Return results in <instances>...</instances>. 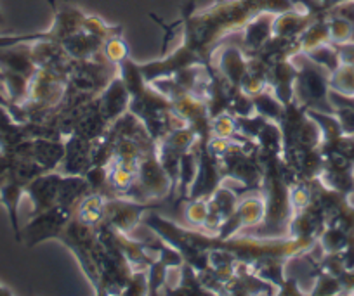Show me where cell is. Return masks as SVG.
I'll return each instance as SVG.
<instances>
[{
    "label": "cell",
    "instance_id": "8992f818",
    "mask_svg": "<svg viewBox=\"0 0 354 296\" xmlns=\"http://www.w3.org/2000/svg\"><path fill=\"white\" fill-rule=\"evenodd\" d=\"M0 23H4V16H2V12H0Z\"/></svg>",
    "mask_w": 354,
    "mask_h": 296
},
{
    "label": "cell",
    "instance_id": "3957f363",
    "mask_svg": "<svg viewBox=\"0 0 354 296\" xmlns=\"http://www.w3.org/2000/svg\"><path fill=\"white\" fill-rule=\"evenodd\" d=\"M42 39L53 40V35H50L49 30L42 33H28V35H0V50L19 46V43H32L35 42V40Z\"/></svg>",
    "mask_w": 354,
    "mask_h": 296
},
{
    "label": "cell",
    "instance_id": "5b68a950",
    "mask_svg": "<svg viewBox=\"0 0 354 296\" xmlns=\"http://www.w3.org/2000/svg\"><path fill=\"white\" fill-rule=\"evenodd\" d=\"M11 295H15V291H12V289H9V288H6V286L0 284V296H11Z\"/></svg>",
    "mask_w": 354,
    "mask_h": 296
},
{
    "label": "cell",
    "instance_id": "7a4b0ae2",
    "mask_svg": "<svg viewBox=\"0 0 354 296\" xmlns=\"http://www.w3.org/2000/svg\"><path fill=\"white\" fill-rule=\"evenodd\" d=\"M26 139H30L26 125L16 121L4 106H0V149L9 151Z\"/></svg>",
    "mask_w": 354,
    "mask_h": 296
},
{
    "label": "cell",
    "instance_id": "6da1fadb",
    "mask_svg": "<svg viewBox=\"0 0 354 296\" xmlns=\"http://www.w3.org/2000/svg\"><path fill=\"white\" fill-rule=\"evenodd\" d=\"M268 12L257 0H216L203 11L185 12V40L165 59L139 66L146 81L176 73L186 66H209L221 40L230 33L245 28L255 16Z\"/></svg>",
    "mask_w": 354,
    "mask_h": 296
},
{
    "label": "cell",
    "instance_id": "277c9868",
    "mask_svg": "<svg viewBox=\"0 0 354 296\" xmlns=\"http://www.w3.org/2000/svg\"><path fill=\"white\" fill-rule=\"evenodd\" d=\"M315 2L323 9V11H328V9L333 8V6L342 4V2H349V0H315Z\"/></svg>",
    "mask_w": 354,
    "mask_h": 296
}]
</instances>
